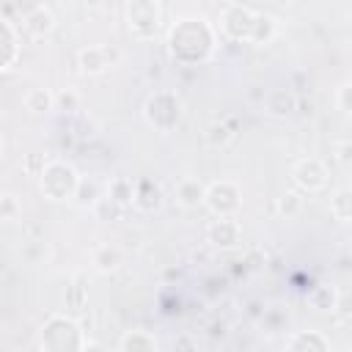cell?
Here are the masks:
<instances>
[{"label":"cell","instance_id":"obj_5","mask_svg":"<svg viewBox=\"0 0 352 352\" xmlns=\"http://www.w3.org/2000/svg\"><path fill=\"white\" fill-rule=\"evenodd\" d=\"M292 176H294V182H297L302 190H308V192L322 190V187H324V182H327V173H324L322 162H319V160H314V157L300 160V162L292 168Z\"/></svg>","mask_w":352,"mask_h":352},{"label":"cell","instance_id":"obj_9","mask_svg":"<svg viewBox=\"0 0 352 352\" xmlns=\"http://www.w3.org/2000/svg\"><path fill=\"white\" fill-rule=\"evenodd\" d=\"M107 66H110L107 47H85V50H80V69L85 74H99Z\"/></svg>","mask_w":352,"mask_h":352},{"label":"cell","instance_id":"obj_17","mask_svg":"<svg viewBox=\"0 0 352 352\" xmlns=\"http://www.w3.org/2000/svg\"><path fill=\"white\" fill-rule=\"evenodd\" d=\"M0 217H8V220L16 217V201H14V195H3L0 198Z\"/></svg>","mask_w":352,"mask_h":352},{"label":"cell","instance_id":"obj_20","mask_svg":"<svg viewBox=\"0 0 352 352\" xmlns=\"http://www.w3.org/2000/svg\"><path fill=\"white\" fill-rule=\"evenodd\" d=\"M346 94H349V85L344 82V85L338 88V104H341V110H344V113H349V102H346Z\"/></svg>","mask_w":352,"mask_h":352},{"label":"cell","instance_id":"obj_3","mask_svg":"<svg viewBox=\"0 0 352 352\" xmlns=\"http://www.w3.org/2000/svg\"><path fill=\"white\" fill-rule=\"evenodd\" d=\"M126 16H129V30L138 38H148V36H154L157 22H160V6L157 3H129Z\"/></svg>","mask_w":352,"mask_h":352},{"label":"cell","instance_id":"obj_14","mask_svg":"<svg viewBox=\"0 0 352 352\" xmlns=\"http://www.w3.org/2000/svg\"><path fill=\"white\" fill-rule=\"evenodd\" d=\"M121 352H154V341L146 333H129L121 344Z\"/></svg>","mask_w":352,"mask_h":352},{"label":"cell","instance_id":"obj_1","mask_svg":"<svg viewBox=\"0 0 352 352\" xmlns=\"http://www.w3.org/2000/svg\"><path fill=\"white\" fill-rule=\"evenodd\" d=\"M41 190L52 198V201H66L74 195V187H77V173L63 165V162H50L41 168Z\"/></svg>","mask_w":352,"mask_h":352},{"label":"cell","instance_id":"obj_10","mask_svg":"<svg viewBox=\"0 0 352 352\" xmlns=\"http://www.w3.org/2000/svg\"><path fill=\"white\" fill-rule=\"evenodd\" d=\"M294 94H289V91H283V88H278V91H270V96H267V110L272 113V116H278V118H283V116H289L292 110H294Z\"/></svg>","mask_w":352,"mask_h":352},{"label":"cell","instance_id":"obj_16","mask_svg":"<svg viewBox=\"0 0 352 352\" xmlns=\"http://www.w3.org/2000/svg\"><path fill=\"white\" fill-rule=\"evenodd\" d=\"M278 209H280V214L294 217V214L302 209V198H300V192H283L280 201H278Z\"/></svg>","mask_w":352,"mask_h":352},{"label":"cell","instance_id":"obj_7","mask_svg":"<svg viewBox=\"0 0 352 352\" xmlns=\"http://www.w3.org/2000/svg\"><path fill=\"white\" fill-rule=\"evenodd\" d=\"M209 242L217 245V248H234L239 242V226L231 220V217H220L209 226Z\"/></svg>","mask_w":352,"mask_h":352},{"label":"cell","instance_id":"obj_19","mask_svg":"<svg viewBox=\"0 0 352 352\" xmlns=\"http://www.w3.org/2000/svg\"><path fill=\"white\" fill-rule=\"evenodd\" d=\"M346 201H349V192H346V190L338 192V198H336V204H333V212L338 214V220H346V217H349V212H346Z\"/></svg>","mask_w":352,"mask_h":352},{"label":"cell","instance_id":"obj_15","mask_svg":"<svg viewBox=\"0 0 352 352\" xmlns=\"http://www.w3.org/2000/svg\"><path fill=\"white\" fill-rule=\"evenodd\" d=\"M272 33H275V19L267 16V14H258L256 28H253V38H250V41H267Z\"/></svg>","mask_w":352,"mask_h":352},{"label":"cell","instance_id":"obj_12","mask_svg":"<svg viewBox=\"0 0 352 352\" xmlns=\"http://www.w3.org/2000/svg\"><path fill=\"white\" fill-rule=\"evenodd\" d=\"M52 104H55V96L47 88H33L25 96V107L30 113H47V110H52Z\"/></svg>","mask_w":352,"mask_h":352},{"label":"cell","instance_id":"obj_13","mask_svg":"<svg viewBox=\"0 0 352 352\" xmlns=\"http://www.w3.org/2000/svg\"><path fill=\"white\" fill-rule=\"evenodd\" d=\"M132 195H135V190H132V184L126 179H113L107 184V198L116 201V204H129Z\"/></svg>","mask_w":352,"mask_h":352},{"label":"cell","instance_id":"obj_18","mask_svg":"<svg viewBox=\"0 0 352 352\" xmlns=\"http://www.w3.org/2000/svg\"><path fill=\"white\" fill-rule=\"evenodd\" d=\"M55 102H58L63 110H74L80 99H77V94H74V91H63V94H58V96H55Z\"/></svg>","mask_w":352,"mask_h":352},{"label":"cell","instance_id":"obj_6","mask_svg":"<svg viewBox=\"0 0 352 352\" xmlns=\"http://www.w3.org/2000/svg\"><path fill=\"white\" fill-rule=\"evenodd\" d=\"M204 198H206V187H204L198 179L187 176V179H182V182L176 184V201H179V206H184V209H198V206L204 204Z\"/></svg>","mask_w":352,"mask_h":352},{"label":"cell","instance_id":"obj_21","mask_svg":"<svg viewBox=\"0 0 352 352\" xmlns=\"http://www.w3.org/2000/svg\"><path fill=\"white\" fill-rule=\"evenodd\" d=\"M0 157H3V140H0Z\"/></svg>","mask_w":352,"mask_h":352},{"label":"cell","instance_id":"obj_4","mask_svg":"<svg viewBox=\"0 0 352 352\" xmlns=\"http://www.w3.org/2000/svg\"><path fill=\"white\" fill-rule=\"evenodd\" d=\"M204 204L217 214V217H228L239 209V192L231 182H217L212 187H206V198Z\"/></svg>","mask_w":352,"mask_h":352},{"label":"cell","instance_id":"obj_8","mask_svg":"<svg viewBox=\"0 0 352 352\" xmlns=\"http://www.w3.org/2000/svg\"><path fill=\"white\" fill-rule=\"evenodd\" d=\"M25 28L33 33V36H47L52 28H55V16L47 6H33L25 11Z\"/></svg>","mask_w":352,"mask_h":352},{"label":"cell","instance_id":"obj_2","mask_svg":"<svg viewBox=\"0 0 352 352\" xmlns=\"http://www.w3.org/2000/svg\"><path fill=\"white\" fill-rule=\"evenodd\" d=\"M256 19L258 14L248 6H239V3H228L223 6V14H220V28L234 36V38H253V28H256Z\"/></svg>","mask_w":352,"mask_h":352},{"label":"cell","instance_id":"obj_11","mask_svg":"<svg viewBox=\"0 0 352 352\" xmlns=\"http://www.w3.org/2000/svg\"><path fill=\"white\" fill-rule=\"evenodd\" d=\"M94 264L99 272H113L118 264H121V253L118 248H110V245H99L94 250Z\"/></svg>","mask_w":352,"mask_h":352}]
</instances>
